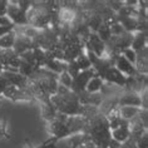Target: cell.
Listing matches in <instances>:
<instances>
[{
  "label": "cell",
  "instance_id": "cell-11",
  "mask_svg": "<svg viewBox=\"0 0 148 148\" xmlns=\"http://www.w3.org/2000/svg\"><path fill=\"white\" fill-rule=\"evenodd\" d=\"M142 108H137V107H119L121 118L125 121H131L134 117H137Z\"/></svg>",
  "mask_w": 148,
  "mask_h": 148
},
{
  "label": "cell",
  "instance_id": "cell-2",
  "mask_svg": "<svg viewBox=\"0 0 148 148\" xmlns=\"http://www.w3.org/2000/svg\"><path fill=\"white\" fill-rule=\"evenodd\" d=\"M94 77H98V74H97V72H95L93 68L80 72L78 75H77L75 78L73 79V82H72V88H70V90H72L73 93H75V94L82 93V92L86 90L87 83L89 82L92 78H94Z\"/></svg>",
  "mask_w": 148,
  "mask_h": 148
},
{
  "label": "cell",
  "instance_id": "cell-8",
  "mask_svg": "<svg viewBox=\"0 0 148 148\" xmlns=\"http://www.w3.org/2000/svg\"><path fill=\"white\" fill-rule=\"evenodd\" d=\"M129 136H131V132H129L128 127H119L114 131H110V138L121 144L124 143L129 138Z\"/></svg>",
  "mask_w": 148,
  "mask_h": 148
},
{
  "label": "cell",
  "instance_id": "cell-5",
  "mask_svg": "<svg viewBox=\"0 0 148 148\" xmlns=\"http://www.w3.org/2000/svg\"><path fill=\"white\" fill-rule=\"evenodd\" d=\"M114 66H116L124 77H134L137 74L134 65H132L131 63H129L124 57H122L121 54L117 55L116 62H114Z\"/></svg>",
  "mask_w": 148,
  "mask_h": 148
},
{
  "label": "cell",
  "instance_id": "cell-17",
  "mask_svg": "<svg viewBox=\"0 0 148 148\" xmlns=\"http://www.w3.org/2000/svg\"><path fill=\"white\" fill-rule=\"evenodd\" d=\"M66 73L69 74L70 77H72V79H74L77 75L80 73V70H79V68H78V65L75 64V62H70V63H68L66 64V70H65Z\"/></svg>",
  "mask_w": 148,
  "mask_h": 148
},
{
  "label": "cell",
  "instance_id": "cell-7",
  "mask_svg": "<svg viewBox=\"0 0 148 148\" xmlns=\"http://www.w3.org/2000/svg\"><path fill=\"white\" fill-rule=\"evenodd\" d=\"M131 48L136 53L144 49V48H147V33H142V32L133 33V40H132Z\"/></svg>",
  "mask_w": 148,
  "mask_h": 148
},
{
  "label": "cell",
  "instance_id": "cell-4",
  "mask_svg": "<svg viewBox=\"0 0 148 148\" xmlns=\"http://www.w3.org/2000/svg\"><path fill=\"white\" fill-rule=\"evenodd\" d=\"M142 103H140V97L136 92H122L118 97V107H137L140 108Z\"/></svg>",
  "mask_w": 148,
  "mask_h": 148
},
{
  "label": "cell",
  "instance_id": "cell-16",
  "mask_svg": "<svg viewBox=\"0 0 148 148\" xmlns=\"http://www.w3.org/2000/svg\"><path fill=\"white\" fill-rule=\"evenodd\" d=\"M122 57H124L127 60L131 63L132 65H134L136 64V60H137V53L134 50L132 49V48H127V49H124V50H122V53H121Z\"/></svg>",
  "mask_w": 148,
  "mask_h": 148
},
{
  "label": "cell",
  "instance_id": "cell-12",
  "mask_svg": "<svg viewBox=\"0 0 148 148\" xmlns=\"http://www.w3.org/2000/svg\"><path fill=\"white\" fill-rule=\"evenodd\" d=\"M14 29H15V25H14V23L9 19L8 16L6 15L0 16V36L13 32Z\"/></svg>",
  "mask_w": 148,
  "mask_h": 148
},
{
  "label": "cell",
  "instance_id": "cell-10",
  "mask_svg": "<svg viewBox=\"0 0 148 148\" xmlns=\"http://www.w3.org/2000/svg\"><path fill=\"white\" fill-rule=\"evenodd\" d=\"M14 43H15V32H10L8 34L0 36V49H13Z\"/></svg>",
  "mask_w": 148,
  "mask_h": 148
},
{
  "label": "cell",
  "instance_id": "cell-9",
  "mask_svg": "<svg viewBox=\"0 0 148 148\" xmlns=\"http://www.w3.org/2000/svg\"><path fill=\"white\" fill-rule=\"evenodd\" d=\"M103 82L102 78H99V77H94V78H92L89 82L87 83V87H86V92L90 94H94V93H101V89L103 87Z\"/></svg>",
  "mask_w": 148,
  "mask_h": 148
},
{
  "label": "cell",
  "instance_id": "cell-1",
  "mask_svg": "<svg viewBox=\"0 0 148 148\" xmlns=\"http://www.w3.org/2000/svg\"><path fill=\"white\" fill-rule=\"evenodd\" d=\"M5 15L13 21L15 27H25V25H28L27 14L19 8L18 1H8Z\"/></svg>",
  "mask_w": 148,
  "mask_h": 148
},
{
  "label": "cell",
  "instance_id": "cell-20",
  "mask_svg": "<svg viewBox=\"0 0 148 148\" xmlns=\"http://www.w3.org/2000/svg\"><path fill=\"white\" fill-rule=\"evenodd\" d=\"M147 147H148V136H147V132H146L137 139L136 148H147Z\"/></svg>",
  "mask_w": 148,
  "mask_h": 148
},
{
  "label": "cell",
  "instance_id": "cell-13",
  "mask_svg": "<svg viewBox=\"0 0 148 148\" xmlns=\"http://www.w3.org/2000/svg\"><path fill=\"white\" fill-rule=\"evenodd\" d=\"M75 64L78 65V68L80 72H83V70H88V69H90L92 68V64H90V62L88 60V58H87V55L84 54V51L83 53H80L78 57L75 58Z\"/></svg>",
  "mask_w": 148,
  "mask_h": 148
},
{
  "label": "cell",
  "instance_id": "cell-14",
  "mask_svg": "<svg viewBox=\"0 0 148 148\" xmlns=\"http://www.w3.org/2000/svg\"><path fill=\"white\" fill-rule=\"evenodd\" d=\"M95 34L99 36V39H101L103 43H107L110 39V36H112V35H110V29H109V27H108V25H106V24H102L101 27L98 28V30H97Z\"/></svg>",
  "mask_w": 148,
  "mask_h": 148
},
{
  "label": "cell",
  "instance_id": "cell-15",
  "mask_svg": "<svg viewBox=\"0 0 148 148\" xmlns=\"http://www.w3.org/2000/svg\"><path fill=\"white\" fill-rule=\"evenodd\" d=\"M57 80H58V84H60V86L68 88V89H70V88H72V82H73V79H72V77H70L69 74L65 72V70L59 74Z\"/></svg>",
  "mask_w": 148,
  "mask_h": 148
},
{
  "label": "cell",
  "instance_id": "cell-6",
  "mask_svg": "<svg viewBox=\"0 0 148 148\" xmlns=\"http://www.w3.org/2000/svg\"><path fill=\"white\" fill-rule=\"evenodd\" d=\"M39 104H40V112H42V117L44 118V121H45L47 123H48V122H50V121H53L54 117H55V114H57V110H55L54 106L51 104L50 98L47 99V101L39 102Z\"/></svg>",
  "mask_w": 148,
  "mask_h": 148
},
{
  "label": "cell",
  "instance_id": "cell-19",
  "mask_svg": "<svg viewBox=\"0 0 148 148\" xmlns=\"http://www.w3.org/2000/svg\"><path fill=\"white\" fill-rule=\"evenodd\" d=\"M0 137H4L6 139H10V133L8 132V121L3 119V122H0Z\"/></svg>",
  "mask_w": 148,
  "mask_h": 148
},
{
  "label": "cell",
  "instance_id": "cell-21",
  "mask_svg": "<svg viewBox=\"0 0 148 148\" xmlns=\"http://www.w3.org/2000/svg\"><path fill=\"white\" fill-rule=\"evenodd\" d=\"M24 148H34L33 144L29 142V139H25V144H24Z\"/></svg>",
  "mask_w": 148,
  "mask_h": 148
},
{
  "label": "cell",
  "instance_id": "cell-18",
  "mask_svg": "<svg viewBox=\"0 0 148 148\" xmlns=\"http://www.w3.org/2000/svg\"><path fill=\"white\" fill-rule=\"evenodd\" d=\"M109 29H110V35L112 36H119V35H122V34H124L125 33L123 27H122L119 23L113 24L112 27H109Z\"/></svg>",
  "mask_w": 148,
  "mask_h": 148
},
{
  "label": "cell",
  "instance_id": "cell-3",
  "mask_svg": "<svg viewBox=\"0 0 148 148\" xmlns=\"http://www.w3.org/2000/svg\"><path fill=\"white\" fill-rule=\"evenodd\" d=\"M125 78H127V77H124L116 66H110L109 69H107V72L103 74V77H102V79L104 83L110 84V86L121 87V88L124 87Z\"/></svg>",
  "mask_w": 148,
  "mask_h": 148
}]
</instances>
